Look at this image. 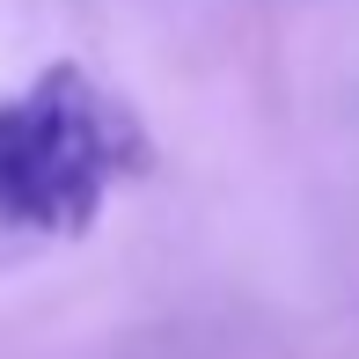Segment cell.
Listing matches in <instances>:
<instances>
[{"label": "cell", "mask_w": 359, "mask_h": 359, "mask_svg": "<svg viewBox=\"0 0 359 359\" xmlns=\"http://www.w3.org/2000/svg\"><path fill=\"white\" fill-rule=\"evenodd\" d=\"M133 161L140 147L118 103L74 67H52L0 103V220L29 235H81Z\"/></svg>", "instance_id": "cell-1"}]
</instances>
